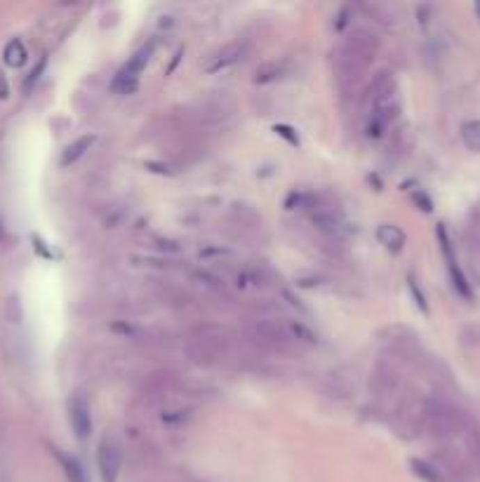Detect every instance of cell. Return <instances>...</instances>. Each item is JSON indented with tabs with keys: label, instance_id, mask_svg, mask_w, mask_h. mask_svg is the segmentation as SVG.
<instances>
[{
	"label": "cell",
	"instance_id": "277c9868",
	"mask_svg": "<svg viewBox=\"0 0 480 482\" xmlns=\"http://www.w3.org/2000/svg\"><path fill=\"white\" fill-rule=\"evenodd\" d=\"M153 49H156V42H149V45H144L139 49L134 57L127 61L125 66L120 69V73L115 76L113 80V90L120 92V95H127V92H132L134 88H137V80L141 76V71L146 69V64H149Z\"/></svg>",
	"mask_w": 480,
	"mask_h": 482
},
{
	"label": "cell",
	"instance_id": "4fadbf2b",
	"mask_svg": "<svg viewBox=\"0 0 480 482\" xmlns=\"http://www.w3.org/2000/svg\"><path fill=\"white\" fill-rule=\"evenodd\" d=\"M95 144V137H80L73 141L71 146H66V151H64V156H61V168H69V165H73L76 160H80L85 156V151H90V146Z\"/></svg>",
	"mask_w": 480,
	"mask_h": 482
},
{
	"label": "cell",
	"instance_id": "ffe728a7",
	"mask_svg": "<svg viewBox=\"0 0 480 482\" xmlns=\"http://www.w3.org/2000/svg\"><path fill=\"white\" fill-rule=\"evenodd\" d=\"M412 200H415L417 205L424 209V212H431V209H433V207H431V198H426L424 193H412Z\"/></svg>",
	"mask_w": 480,
	"mask_h": 482
},
{
	"label": "cell",
	"instance_id": "2e32d148",
	"mask_svg": "<svg viewBox=\"0 0 480 482\" xmlns=\"http://www.w3.org/2000/svg\"><path fill=\"white\" fill-rule=\"evenodd\" d=\"M461 139L464 144L473 148V151H480V120H471L461 127Z\"/></svg>",
	"mask_w": 480,
	"mask_h": 482
},
{
	"label": "cell",
	"instance_id": "9a60e30c",
	"mask_svg": "<svg viewBox=\"0 0 480 482\" xmlns=\"http://www.w3.org/2000/svg\"><path fill=\"white\" fill-rule=\"evenodd\" d=\"M313 224H316L320 231H325V233H337L339 231V226H342V217L339 214H335V212H316L313 214Z\"/></svg>",
	"mask_w": 480,
	"mask_h": 482
},
{
	"label": "cell",
	"instance_id": "ac0fdd59",
	"mask_svg": "<svg viewBox=\"0 0 480 482\" xmlns=\"http://www.w3.org/2000/svg\"><path fill=\"white\" fill-rule=\"evenodd\" d=\"M61 463H64V471H66L69 482H88L85 480V471L80 468V463L76 459H66V456H61Z\"/></svg>",
	"mask_w": 480,
	"mask_h": 482
},
{
	"label": "cell",
	"instance_id": "44dd1931",
	"mask_svg": "<svg viewBox=\"0 0 480 482\" xmlns=\"http://www.w3.org/2000/svg\"><path fill=\"white\" fill-rule=\"evenodd\" d=\"M292 332H294V335H299V337H304V342H306V344H316V337H313L311 332L306 330V327H301V325H292Z\"/></svg>",
	"mask_w": 480,
	"mask_h": 482
},
{
	"label": "cell",
	"instance_id": "30bf717a",
	"mask_svg": "<svg viewBox=\"0 0 480 482\" xmlns=\"http://www.w3.org/2000/svg\"><path fill=\"white\" fill-rule=\"evenodd\" d=\"M438 238L442 243V252H445V259H447V268H450V275H452V282L454 287H457V292L461 296H471V289H469V282H466V278L461 275L459 266L457 262H454V255H452V247H450V240L445 238V228L438 226Z\"/></svg>",
	"mask_w": 480,
	"mask_h": 482
},
{
	"label": "cell",
	"instance_id": "ba28073f",
	"mask_svg": "<svg viewBox=\"0 0 480 482\" xmlns=\"http://www.w3.org/2000/svg\"><path fill=\"white\" fill-rule=\"evenodd\" d=\"M97 461H99L102 480L104 482H115V478H118V471H120V449L115 447L111 440H104L99 444Z\"/></svg>",
	"mask_w": 480,
	"mask_h": 482
},
{
	"label": "cell",
	"instance_id": "d6986e66",
	"mask_svg": "<svg viewBox=\"0 0 480 482\" xmlns=\"http://www.w3.org/2000/svg\"><path fill=\"white\" fill-rule=\"evenodd\" d=\"M282 73V66L278 64H264L257 69V76H255V83H271V80H275Z\"/></svg>",
	"mask_w": 480,
	"mask_h": 482
},
{
	"label": "cell",
	"instance_id": "8fae6325",
	"mask_svg": "<svg viewBox=\"0 0 480 482\" xmlns=\"http://www.w3.org/2000/svg\"><path fill=\"white\" fill-rule=\"evenodd\" d=\"M255 335L262 339L264 344H271V346H282L287 342V332L282 330L278 323H271V320H259L255 325Z\"/></svg>",
	"mask_w": 480,
	"mask_h": 482
},
{
	"label": "cell",
	"instance_id": "e0dca14e",
	"mask_svg": "<svg viewBox=\"0 0 480 482\" xmlns=\"http://www.w3.org/2000/svg\"><path fill=\"white\" fill-rule=\"evenodd\" d=\"M5 61H8L10 66H22L24 61H26V49H24L19 40H12L10 45L5 47Z\"/></svg>",
	"mask_w": 480,
	"mask_h": 482
},
{
	"label": "cell",
	"instance_id": "7402d4cb",
	"mask_svg": "<svg viewBox=\"0 0 480 482\" xmlns=\"http://www.w3.org/2000/svg\"><path fill=\"white\" fill-rule=\"evenodd\" d=\"M275 132H278V134H280V137L290 139V144H299V139H297V137H294V134H292V129H290V127H285V125H278V127H275Z\"/></svg>",
	"mask_w": 480,
	"mask_h": 482
},
{
	"label": "cell",
	"instance_id": "52a82bcc",
	"mask_svg": "<svg viewBox=\"0 0 480 482\" xmlns=\"http://www.w3.org/2000/svg\"><path fill=\"white\" fill-rule=\"evenodd\" d=\"M344 45H346L349 49H353L355 54H360L362 59H367L370 64L379 52V38L367 29H353Z\"/></svg>",
	"mask_w": 480,
	"mask_h": 482
},
{
	"label": "cell",
	"instance_id": "cb8c5ba5",
	"mask_svg": "<svg viewBox=\"0 0 480 482\" xmlns=\"http://www.w3.org/2000/svg\"><path fill=\"white\" fill-rule=\"evenodd\" d=\"M476 15H478V19H480V3H476Z\"/></svg>",
	"mask_w": 480,
	"mask_h": 482
},
{
	"label": "cell",
	"instance_id": "5b68a950",
	"mask_svg": "<svg viewBox=\"0 0 480 482\" xmlns=\"http://www.w3.org/2000/svg\"><path fill=\"white\" fill-rule=\"evenodd\" d=\"M422 419L431 435H450L454 426H457V414L440 403H429L424 407Z\"/></svg>",
	"mask_w": 480,
	"mask_h": 482
},
{
	"label": "cell",
	"instance_id": "8992f818",
	"mask_svg": "<svg viewBox=\"0 0 480 482\" xmlns=\"http://www.w3.org/2000/svg\"><path fill=\"white\" fill-rule=\"evenodd\" d=\"M69 419L71 426L76 431L78 440H88L92 433V414H90V403L83 393H76L69 403Z\"/></svg>",
	"mask_w": 480,
	"mask_h": 482
},
{
	"label": "cell",
	"instance_id": "603a6c76",
	"mask_svg": "<svg viewBox=\"0 0 480 482\" xmlns=\"http://www.w3.org/2000/svg\"><path fill=\"white\" fill-rule=\"evenodd\" d=\"M410 289H412V292H415V299H417V304H419L422 311H426V304H424V296H422L419 289H417V282L412 280V278H410Z\"/></svg>",
	"mask_w": 480,
	"mask_h": 482
},
{
	"label": "cell",
	"instance_id": "9c48e42d",
	"mask_svg": "<svg viewBox=\"0 0 480 482\" xmlns=\"http://www.w3.org/2000/svg\"><path fill=\"white\" fill-rule=\"evenodd\" d=\"M245 47L243 42H229V45H224L219 49V52H214L210 57V64L205 66L207 73H219L224 69H229V66H233L236 61H240V57H243Z\"/></svg>",
	"mask_w": 480,
	"mask_h": 482
},
{
	"label": "cell",
	"instance_id": "7c38bea8",
	"mask_svg": "<svg viewBox=\"0 0 480 482\" xmlns=\"http://www.w3.org/2000/svg\"><path fill=\"white\" fill-rule=\"evenodd\" d=\"M377 238H379V243L384 247H389L391 252H400V250H403V245H405V233L400 231L398 226H393V224L379 226L377 228Z\"/></svg>",
	"mask_w": 480,
	"mask_h": 482
},
{
	"label": "cell",
	"instance_id": "3957f363",
	"mask_svg": "<svg viewBox=\"0 0 480 482\" xmlns=\"http://www.w3.org/2000/svg\"><path fill=\"white\" fill-rule=\"evenodd\" d=\"M332 66H335V76L342 90H353L360 83L362 76L370 69V61L362 59L360 54H355L353 49L346 45L337 47L332 54Z\"/></svg>",
	"mask_w": 480,
	"mask_h": 482
},
{
	"label": "cell",
	"instance_id": "5bb4252c",
	"mask_svg": "<svg viewBox=\"0 0 480 482\" xmlns=\"http://www.w3.org/2000/svg\"><path fill=\"white\" fill-rule=\"evenodd\" d=\"M410 468L426 482H442V473L424 459H410Z\"/></svg>",
	"mask_w": 480,
	"mask_h": 482
},
{
	"label": "cell",
	"instance_id": "7a4b0ae2",
	"mask_svg": "<svg viewBox=\"0 0 480 482\" xmlns=\"http://www.w3.org/2000/svg\"><path fill=\"white\" fill-rule=\"evenodd\" d=\"M186 353L191 358V362L202 364V367H210V364L219 362L221 358H224V353H226L224 332L212 330V327L202 330L200 335H195L193 339H191Z\"/></svg>",
	"mask_w": 480,
	"mask_h": 482
},
{
	"label": "cell",
	"instance_id": "6da1fadb",
	"mask_svg": "<svg viewBox=\"0 0 480 482\" xmlns=\"http://www.w3.org/2000/svg\"><path fill=\"white\" fill-rule=\"evenodd\" d=\"M370 99H372V120L367 129H370L372 137H379L400 111L398 85L391 71H379L374 76L370 85Z\"/></svg>",
	"mask_w": 480,
	"mask_h": 482
}]
</instances>
